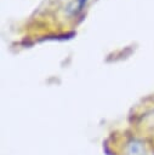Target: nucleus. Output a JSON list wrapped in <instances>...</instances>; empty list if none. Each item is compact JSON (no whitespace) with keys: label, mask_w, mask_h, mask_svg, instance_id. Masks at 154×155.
I'll return each mask as SVG.
<instances>
[{"label":"nucleus","mask_w":154,"mask_h":155,"mask_svg":"<svg viewBox=\"0 0 154 155\" xmlns=\"http://www.w3.org/2000/svg\"><path fill=\"white\" fill-rule=\"evenodd\" d=\"M127 155H144V144L138 139H131L126 144Z\"/></svg>","instance_id":"1"}]
</instances>
